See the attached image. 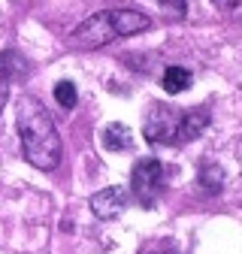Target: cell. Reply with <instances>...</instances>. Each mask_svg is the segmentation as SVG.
<instances>
[{"instance_id": "1", "label": "cell", "mask_w": 242, "mask_h": 254, "mask_svg": "<svg viewBox=\"0 0 242 254\" xmlns=\"http://www.w3.org/2000/svg\"><path fill=\"white\" fill-rule=\"evenodd\" d=\"M15 124H18V136H21V151L24 161L30 167H37L43 173L55 170L60 164V133L49 115V109L37 97H21L15 109Z\"/></svg>"}, {"instance_id": "2", "label": "cell", "mask_w": 242, "mask_h": 254, "mask_svg": "<svg viewBox=\"0 0 242 254\" xmlns=\"http://www.w3.org/2000/svg\"><path fill=\"white\" fill-rule=\"evenodd\" d=\"M148 27H151V18L139 9H103L76 27L73 46L76 49H100L118 37H130V34H139V30H148Z\"/></svg>"}, {"instance_id": "3", "label": "cell", "mask_w": 242, "mask_h": 254, "mask_svg": "<svg viewBox=\"0 0 242 254\" xmlns=\"http://www.w3.org/2000/svg\"><path fill=\"white\" fill-rule=\"evenodd\" d=\"M164 190V167L158 157H142L136 161L133 173H130V194L142 203V206H151L158 200V194Z\"/></svg>"}, {"instance_id": "4", "label": "cell", "mask_w": 242, "mask_h": 254, "mask_svg": "<svg viewBox=\"0 0 242 254\" xmlns=\"http://www.w3.org/2000/svg\"><path fill=\"white\" fill-rule=\"evenodd\" d=\"M179 124H182V109L164 106V103H151L145 112V139L155 145H170L179 136Z\"/></svg>"}, {"instance_id": "5", "label": "cell", "mask_w": 242, "mask_h": 254, "mask_svg": "<svg viewBox=\"0 0 242 254\" xmlns=\"http://www.w3.org/2000/svg\"><path fill=\"white\" fill-rule=\"evenodd\" d=\"M127 203H130V190L115 185V188H103L100 194L91 197V212L97 218H103V221H112L127 209Z\"/></svg>"}, {"instance_id": "6", "label": "cell", "mask_w": 242, "mask_h": 254, "mask_svg": "<svg viewBox=\"0 0 242 254\" xmlns=\"http://www.w3.org/2000/svg\"><path fill=\"white\" fill-rule=\"evenodd\" d=\"M209 124V112L206 109H191V112H182V124H179V136L176 142H188L194 136H200Z\"/></svg>"}, {"instance_id": "7", "label": "cell", "mask_w": 242, "mask_h": 254, "mask_svg": "<svg viewBox=\"0 0 242 254\" xmlns=\"http://www.w3.org/2000/svg\"><path fill=\"white\" fill-rule=\"evenodd\" d=\"M191 82H194V76H191V70H185V67H167V70H164V79H161V85H164L167 94H182V91H188Z\"/></svg>"}, {"instance_id": "8", "label": "cell", "mask_w": 242, "mask_h": 254, "mask_svg": "<svg viewBox=\"0 0 242 254\" xmlns=\"http://www.w3.org/2000/svg\"><path fill=\"white\" fill-rule=\"evenodd\" d=\"M103 145L109 148V151H130L133 148V139H130V130L124 124H109L106 130H103Z\"/></svg>"}, {"instance_id": "9", "label": "cell", "mask_w": 242, "mask_h": 254, "mask_svg": "<svg viewBox=\"0 0 242 254\" xmlns=\"http://www.w3.org/2000/svg\"><path fill=\"white\" fill-rule=\"evenodd\" d=\"M55 100L64 109H73L76 106V85L73 82H58L55 85Z\"/></svg>"}, {"instance_id": "10", "label": "cell", "mask_w": 242, "mask_h": 254, "mask_svg": "<svg viewBox=\"0 0 242 254\" xmlns=\"http://www.w3.org/2000/svg\"><path fill=\"white\" fill-rule=\"evenodd\" d=\"M203 188L209 190V194H215V190L221 188V170L218 167H203Z\"/></svg>"}, {"instance_id": "11", "label": "cell", "mask_w": 242, "mask_h": 254, "mask_svg": "<svg viewBox=\"0 0 242 254\" xmlns=\"http://www.w3.org/2000/svg\"><path fill=\"white\" fill-rule=\"evenodd\" d=\"M6 94H9L6 82H0V112H3V103H6Z\"/></svg>"}, {"instance_id": "12", "label": "cell", "mask_w": 242, "mask_h": 254, "mask_svg": "<svg viewBox=\"0 0 242 254\" xmlns=\"http://www.w3.org/2000/svg\"><path fill=\"white\" fill-rule=\"evenodd\" d=\"M6 61H9V58H0V82H6V76H9V70H6Z\"/></svg>"}, {"instance_id": "13", "label": "cell", "mask_w": 242, "mask_h": 254, "mask_svg": "<svg viewBox=\"0 0 242 254\" xmlns=\"http://www.w3.org/2000/svg\"><path fill=\"white\" fill-rule=\"evenodd\" d=\"M158 254H179V251H158Z\"/></svg>"}]
</instances>
